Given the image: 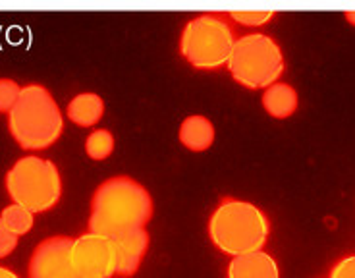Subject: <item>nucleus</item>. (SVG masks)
I'll return each mask as SVG.
<instances>
[{
	"instance_id": "a211bd4d",
	"label": "nucleus",
	"mask_w": 355,
	"mask_h": 278,
	"mask_svg": "<svg viewBox=\"0 0 355 278\" xmlns=\"http://www.w3.org/2000/svg\"><path fill=\"white\" fill-rule=\"evenodd\" d=\"M19 236H16L14 232H10L8 228L4 226L2 218H0V259L8 257L14 253V250L18 247Z\"/></svg>"
},
{
	"instance_id": "7ed1b4c3",
	"label": "nucleus",
	"mask_w": 355,
	"mask_h": 278,
	"mask_svg": "<svg viewBox=\"0 0 355 278\" xmlns=\"http://www.w3.org/2000/svg\"><path fill=\"white\" fill-rule=\"evenodd\" d=\"M8 130L26 151H43L56 144L62 135L64 118L53 93L39 83L21 87L16 105L8 112Z\"/></svg>"
},
{
	"instance_id": "412c9836",
	"label": "nucleus",
	"mask_w": 355,
	"mask_h": 278,
	"mask_svg": "<svg viewBox=\"0 0 355 278\" xmlns=\"http://www.w3.org/2000/svg\"><path fill=\"white\" fill-rule=\"evenodd\" d=\"M344 16H346V19L352 24V26H355V10H349V12H346Z\"/></svg>"
},
{
	"instance_id": "0eeeda50",
	"label": "nucleus",
	"mask_w": 355,
	"mask_h": 278,
	"mask_svg": "<svg viewBox=\"0 0 355 278\" xmlns=\"http://www.w3.org/2000/svg\"><path fill=\"white\" fill-rule=\"evenodd\" d=\"M70 261L80 278H112L118 269L114 238L101 234H81L73 238Z\"/></svg>"
},
{
	"instance_id": "aec40b11",
	"label": "nucleus",
	"mask_w": 355,
	"mask_h": 278,
	"mask_svg": "<svg viewBox=\"0 0 355 278\" xmlns=\"http://www.w3.org/2000/svg\"><path fill=\"white\" fill-rule=\"evenodd\" d=\"M0 278H19L14 270L6 269V267H0Z\"/></svg>"
},
{
	"instance_id": "9d476101",
	"label": "nucleus",
	"mask_w": 355,
	"mask_h": 278,
	"mask_svg": "<svg viewBox=\"0 0 355 278\" xmlns=\"http://www.w3.org/2000/svg\"><path fill=\"white\" fill-rule=\"evenodd\" d=\"M228 278H280V269L268 253L253 252L230 261Z\"/></svg>"
},
{
	"instance_id": "9b49d317",
	"label": "nucleus",
	"mask_w": 355,
	"mask_h": 278,
	"mask_svg": "<svg viewBox=\"0 0 355 278\" xmlns=\"http://www.w3.org/2000/svg\"><path fill=\"white\" fill-rule=\"evenodd\" d=\"M66 116L80 128L97 126L101 118L105 116V101L101 99V95L91 91L80 93L68 103Z\"/></svg>"
},
{
	"instance_id": "f8f14e48",
	"label": "nucleus",
	"mask_w": 355,
	"mask_h": 278,
	"mask_svg": "<svg viewBox=\"0 0 355 278\" xmlns=\"http://www.w3.org/2000/svg\"><path fill=\"white\" fill-rule=\"evenodd\" d=\"M180 141L189 151L203 153L214 144V126L213 122L203 114L187 116L180 126Z\"/></svg>"
},
{
	"instance_id": "ddd939ff",
	"label": "nucleus",
	"mask_w": 355,
	"mask_h": 278,
	"mask_svg": "<svg viewBox=\"0 0 355 278\" xmlns=\"http://www.w3.org/2000/svg\"><path fill=\"white\" fill-rule=\"evenodd\" d=\"M297 91L290 83L276 81L263 91V107L272 118H290L297 110Z\"/></svg>"
},
{
	"instance_id": "dca6fc26",
	"label": "nucleus",
	"mask_w": 355,
	"mask_h": 278,
	"mask_svg": "<svg viewBox=\"0 0 355 278\" xmlns=\"http://www.w3.org/2000/svg\"><path fill=\"white\" fill-rule=\"evenodd\" d=\"M21 87L18 81L10 80V78H0V112L8 114L12 107L16 105Z\"/></svg>"
},
{
	"instance_id": "f257e3e1",
	"label": "nucleus",
	"mask_w": 355,
	"mask_h": 278,
	"mask_svg": "<svg viewBox=\"0 0 355 278\" xmlns=\"http://www.w3.org/2000/svg\"><path fill=\"white\" fill-rule=\"evenodd\" d=\"M151 193L137 180L114 176L105 180L91 198L89 232L118 238L145 228L153 218Z\"/></svg>"
},
{
	"instance_id": "1a4fd4ad",
	"label": "nucleus",
	"mask_w": 355,
	"mask_h": 278,
	"mask_svg": "<svg viewBox=\"0 0 355 278\" xmlns=\"http://www.w3.org/2000/svg\"><path fill=\"white\" fill-rule=\"evenodd\" d=\"M116 253H118V277H133L141 267L143 257L149 250V232L145 228H137L114 238Z\"/></svg>"
},
{
	"instance_id": "423d86ee",
	"label": "nucleus",
	"mask_w": 355,
	"mask_h": 278,
	"mask_svg": "<svg viewBox=\"0 0 355 278\" xmlns=\"http://www.w3.org/2000/svg\"><path fill=\"white\" fill-rule=\"evenodd\" d=\"M236 33L218 14H201L189 19L182 31L180 53L197 70H216L230 60Z\"/></svg>"
},
{
	"instance_id": "6e6552de",
	"label": "nucleus",
	"mask_w": 355,
	"mask_h": 278,
	"mask_svg": "<svg viewBox=\"0 0 355 278\" xmlns=\"http://www.w3.org/2000/svg\"><path fill=\"white\" fill-rule=\"evenodd\" d=\"M70 236H51L37 245L29 259V278H80L70 261Z\"/></svg>"
},
{
	"instance_id": "4468645a",
	"label": "nucleus",
	"mask_w": 355,
	"mask_h": 278,
	"mask_svg": "<svg viewBox=\"0 0 355 278\" xmlns=\"http://www.w3.org/2000/svg\"><path fill=\"white\" fill-rule=\"evenodd\" d=\"M0 218L10 232H14L16 236H26V234L31 232L33 223H35L33 213L27 211L26 207L16 205V203L4 207V211L0 213Z\"/></svg>"
},
{
	"instance_id": "2eb2a0df",
	"label": "nucleus",
	"mask_w": 355,
	"mask_h": 278,
	"mask_svg": "<svg viewBox=\"0 0 355 278\" xmlns=\"http://www.w3.org/2000/svg\"><path fill=\"white\" fill-rule=\"evenodd\" d=\"M114 151V135L105 128L91 132L85 139V153L93 161H105Z\"/></svg>"
},
{
	"instance_id": "f03ea898",
	"label": "nucleus",
	"mask_w": 355,
	"mask_h": 278,
	"mask_svg": "<svg viewBox=\"0 0 355 278\" xmlns=\"http://www.w3.org/2000/svg\"><path fill=\"white\" fill-rule=\"evenodd\" d=\"M268 216L255 203L224 198L209 218V238L224 255L261 252L268 242Z\"/></svg>"
},
{
	"instance_id": "39448f33",
	"label": "nucleus",
	"mask_w": 355,
	"mask_h": 278,
	"mask_svg": "<svg viewBox=\"0 0 355 278\" xmlns=\"http://www.w3.org/2000/svg\"><path fill=\"white\" fill-rule=\"evenodd\" d=\"M282 49L265 33H248L236 39L228 70L236 83L245 89H266L284 73Z\"/></svg>"
},
{
	"instance_id": "20e7f679",
	"label": "nucleus",
	"mask_w": 355,
	"mask_h": 278,
	"mask_svg": "<svg viewBox=\"0 0 355 278\" xmlns=\"http://www.w3.org/2000/svg\"><path fill=\"white\" fill-rule=\"evenodd\" d=\"M4 188L16 205L26 207L33 215L46 213L62 198V178L58 166L49 159L29 155L14 162L6 172Z\"/></svg>"
},
{
	"instance_id": "6ab92c4d",
	"label": "nucleus",
	"mask_w": 355,
	"mask_h": 278,
	"mask_svg": "<svg viewBox=\"0 0 355 278\" xmlns=\"http://www.w3.org/2000/svg\"><path fill=\"white\" fill-rule=\"evenodd\" d=\"M329 278H355V255H347L338 261L330 269Z\"/></svg>"
},
{
	"instance_id": "f3484780",
	"label": "nucleus",
	"mask_w": 355,
	"mask_h": 278,
	"mask_svg": "<svg viewBox=\"0 0 355 278\" xmlns=\"http://www.w3.org/2000/svg\"><path fill=\"white\" fill-rule=\"evenodd\" d=\"M228 16L234 18L241 26H263V24H268L270 19L275 18V12H228Z\"/></svg>"
}]
</instances>
